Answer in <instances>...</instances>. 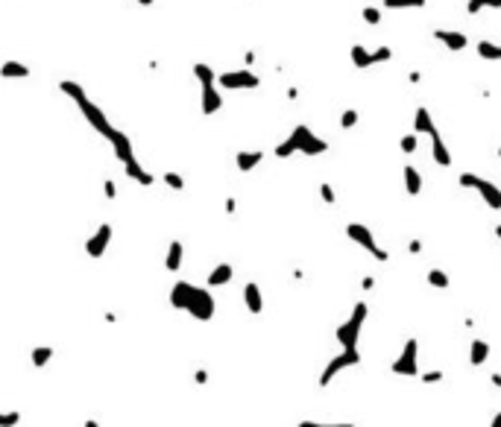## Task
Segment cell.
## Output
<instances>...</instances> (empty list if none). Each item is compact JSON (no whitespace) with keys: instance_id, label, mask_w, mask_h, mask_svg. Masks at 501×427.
I'll list each match as a JSON object with an SVG mask.
<instances>
[{"instance_id":"6da1fadb","label":"cell","mask_w":501,"mask_h":427,"mask_svg":"<svg viewBox=\"0 0 501 427\" xmlns=\"http://www.w3.org/2000/svg\"><path fill=\"white\" fill-rule=\"evenodd\" d=\"M59 91H62L65 97H71V100L76 103V108L82 112V117L89 120V126L94 129L97 135H103V138L108 141V144H115V138L121 135V129H115V123L106 117V112H103V108L91 100L89 91H85L80 82H73V80H62V82H59Z\"/></svg>"},{"instance_id":"7a4b0ae2","label":"cell","mask_w":501,"mask_h":427,"mask_svg":"<svg viewBox=\"0 0 501 427\" xmlns=\"http://www.w3.org/2000/svg\"><path fill=\"white\" fill-rule=\"evenodd\" d=\"M170 304L176 310H185L191 313L197 322H211L214 319V310H217V302L209 287H194L191 281H176L170 290Z\"/></svg>"},{"instance_id":"3957f363","label":"cell","mask_w":501,"mask_h":427,"mask_svg":"<svg viewBox=\"0 0 501 427\" xmlns=\"http://www.w3.org/2000/svg\"><path fill=\"white\" fill-rule=\"evenodd\" d=\"M296 152H302V156H323V152H329V141L325 138H320V135H314L308 126L305 123H299L293 132L281 141V144L273 149V156L276 158H290V156H296Z\"/></svg>"},{"instance_id":"277c9868","label":"cell","mask_w":501,"mask_h":427,"mask_svg":"<svg viewBox=\"0 0 501 427\" xmlns=\"http://www.w3.org/2000/svg\"><path fill=\"white\" fill-rule=\"evenodd\" d=\"M366 313H369V308H366L364 302H358L349 319H346L343 325H337L334 337H337V345H343V352H349V348H358V339H361V328H364Z\"/></svg>"},{"instance_id":"5b68a950","label":"cell","mask_w":501,"mask_h":427,"mask_svg":"<svg viewBox=\"0 0 501 427\" xmlns=\"http://www.w3.org/2000/svg\"><path fill=\"white\" fill-rule=\"evenodd\" d=\"M457 184L466 188V191H478V196L487 202V208L501 211V188L496 182L481 179V176H475V173H461V176H457Z\"/></svg>"},{"instance_id":"8992f818","label":"cell","mask_w":501,"mask_h":427,"mask_svg":"<svg viewBox=\"0 0 501 427\" xmlns=\"http://www.w3.org/2000/svg\"><path fill=\"white\" fill-rule=\"evenodd\" d=\"M217 85L223 91H255L261 85V76L253 73L249 68H241V71H223L217 73Z\"/></svg>"},{"instance_id":"52a82bcc","label":"cell","mask_w":501,"mask_h":427,"mask_svg":"<svg viewBox=\"0 0 501 427\" xmlns=\"http://www.w3.org/2000/svg\"><path fill=\"white\" fill-rule=\"evenodd\" d=\"M390 371L399 375V378H417L419 375V343L413 337L408 339L405 345H401V354L393 360Z\"/></svg>"},{"instance_id":"ba28073f","label":"cell","mask_w":501,"mask_h":427,"mask_svg":"<svg viewBox=\"0 0 501 427\" xmlns=\"http://www.w3.org/2000/svg\"><path fill=\"white\" fill-rule=\"evenodd\" d=\"M346 237H349L352 243H358L361 249H366L375 260H381V264H384V260H390V252L381 249L375 243V237H373V232H369V225H364V223H349V225H346Z\"/></svg>"},{"instance_id":"9c48e42d","label":"cell","mask_w":501,"mask_h":427,"mask_svg":"<svg viewBox=\"0 0 501 427\" xmlns=\"http://www.w3.org/2000/svg\"><path fill=\"white\" fill-rule=\"evenodd\" d=\"M349 59H352L355 68L366 71V68H373V64H381V62H390V59H393V47L381 45V47H375V50H366L364 45H352V47H349Z\"/></svg>"},{"instance_id":"30bf717a","label":"cell","mask_w":501,"mask_h":427,"mask_svg":"<svg viewBox=\"0 0 501 427\" xmlns=\"http://www.w3.org/2000/svg\"><path fill=\"white\" fill-rule=\"evenodd\" d=\"M358 363H361V354H358V348H349V352H340L337 357H331L329 360V366L323 369V375H320V387L325 389V387H331V380L340 375V371H346V369H355Z\"/></svg>"},{"instance_id":"8fae6325","label":"cell","mask_w":501,"mask_h":427,"mask_svg":"<svg viewBox=\"0 0 501 427\" xmlns=\"http://www.w3.org/2000/svg\"><path fill=\"white\" fill-rule=\"evenodd\" d=\"M112 237H115V228L108 225V223H100L94 228V234L85 240V255L89 258H103L106 255V249H108V243H112Z\"/></svg>"},{"instance_id":"7c38bea8","label":"cell","mask_w":501,"mask_h":427,"mask_svg":"<svg viewBox=\"0 0 501 427\" xmlns=\"http://www.w3.org/2000/svg\"><path fill=\"white\" fill-rule=\"evenodd\" d=\"M431 38H434V41H440V45H443L445 50H452V53H463L466 47H469V36H463L461 29L434 27V29H431Z\"/></svg>"},{"instance_id":"4fadbf2b","label":"cell","mask_w":501,"mask_h":427,"mask_svg":"<svg viewBox=\"0 0 501 427\" xmlns=\"http://www.w3.org/2000/svg\"><path fill=\"white\" fill-rule=\"evenodd\" d=\"M200 108H202L205 117H211V114H217L223 108V94H220V88H217V85L200 88Z\"/></svg>"},{"instance_id":"5bb4252c","label":"cell","mask_w":501,"mask_h":427,"mask_svg":"<svg viewBox=\"0 0 501 427\" xmlns=\"http://www.w3.org/2000/svg\"><path fill=\"white\" fill-rule=\"evenodd\" d=\"M235 278V267L232 264H226V260H220L211 272H209V278H205V284H209V290L211 287H226L229 281Z\"/></svg>"},{"instance_id":"9a60e30c","label":"cell","mask_w":501,"mask_h":427,"mask_svg":"<svg viewBox=\"0 0 501 427\" xmlns=\"http://www.w3.org/2000/svg\"><path fill=\"white\" fill-rule=\"evenodd\" d=\"M431 158H434V164H440V167H452V152L445 147L440 129L431 135Z\"/></svg>"},{"instance_id":"2e32d148","label":"cell","mask_w":501,"mask_h":427,"mask_svg":"<svg viewBox=\"0 0 501 427\" xmlns=\"http://www.w3.org/2000/svg\"><path fill=\"white\" fill-rule=\"evenodd\" d=\"M413 132H417V135H428V138L437 132V123H434V117H431V112L426 106H419L417 114H413Z\"/></svg>"},{"instance_id":"e0dca14e","label":"cell","mask_w":501,"mask_h":427,"mask_svg":"<svg viewBox=\"0 0 501 427\" xmlns=\"http://www.w3.org/2000/svg\"><path fill=\"white\" fill-rule=\"evenodd\" d=\"M244 304H246L249 313H261V310H264V295H261V287L255 281L244 284Z\"/></svg>"},{"instance_id":"ac0fdd59","label":"cell","mask_w":501,"mask_h":427,"mask_svg":"<svg viewBox=\"0 0 501 427\" xmlns=\"http://www.w3.org/2000/svg\"><path fill=\"white\" fill-rule=\"evenodd\" d=\"M124 170H126V176H129V179L141 184V188H152V184H156V176H152L150 170L141 167V161H138V158H135V161H129V164H124Z\"/></svg>"},{"instance_id":"d6986e66","label":"cell","mask_w":501,"mask_h":427,"mask_svg":"<svg viewBox=\"0 0 501 427\" xmlns=\"http://www.w3.org/2000/svg\"><path fill=\"white\" fill-rule=\"evenodd\" d=\"M261 161H264V152H261V149H241L235 156V164H237V170H241V173L255 170Z\"/></svg>"},{"instance_id":"ffe728a7","label":"cell","mask_w":501,"mask_h":427,"mask_svg":"<svg viewBox=\"0 0 501 427\" xmlns=\"http://www.w3.org/2000/svg\"><path fill=\"white\" fill-rule=\"evenodd\" d=\"M182 260H185V246H182V240H170L167 255H165V269H167V272H179V269H182Z\"/></svg>"},{"instance_id":"44dd1931","label":"cell","mask_w":501,"mask_h":427,"mask_svg":"<svg viewBox=\"0 0 501 427\" xmlns=\"http://www.w3.org/2000/svg\"><path fill=\"white\" fill-rule=\"evenodd\" d=\"M401 179H405L408 196H419L422 193V173L413 167V164H405V170H401Z\"/></svg>"},{"instance_id":"7402d4cb","label":"cell","mask_w":501,"mask_h":427,"mask_svg":"<svg viewBox=\"0 0 501 427\" xmlns=\"http://www.w3.org/2000/svg\"><path fill=\"white\" fill-rule=\"evenodd\" d=\"M0 76H3V80H27L30 68L24 62H18V59H6L3 64H0Z\"/></svg>"},{"instance_id":"603a6c76","label":"cell","mask_w":501,"mask_h":427,"mask_svg":"<svg viewBox=\"0 0 501 427\" xmlns=\"http://www.w3.org/2000/svg\"><path fill=\"white\" fill-rule=\"evenodd\" d=\"M489 360V343L487 339H472V345H469V363L472 366H484Z\"/></svg>"},{"instance_id":"cb8c5ba5","label":"cell","mask_w":501,"mask_h":427,"mask_svg":"<svg viewBox=\"0 0 501 427\" xmlns=\"http://www.w3.org/2000/svg\"><path fill=\"white\" fill-rule=\"evenodd\" d=\"M194 76H197L200 88H209V85H217V71L211 68V64H205V62H197V64H194Z\"/></svg>"},{"instance_id":"d4e9b609","label":"cell","mask_w":501,"mask_h":427,"mask_svg":"<svg viewBox=\"0 0 501 427\" xmlns=\"http://www.w3.org/2000/svg\"><path fill=\"white\" fill-rule=\"evenodd\" d=\"M478 59H484V62H501V45H496V41H478Z\"/></svg>"},{"instance_id":"484cf974","label":"cell","mask_w":501,"mask_h":427,"mask_svg":"<svg viewBox=\"0 0 501 427\" xmlns=\"http://www.w3.org/2000/svg\"><path fill=\"white\" fill-rule=\"evenodd\" d=\"M30 360H32V366H36V369H45L53 360V348L50 345H36V348H32V354H30Z\"/></svg>"},{"instance_id":"4316f807","label":"cell","mask_w":501,"mask_h":427,"mask_svg":"<svg viewBox=\"0 0 501 427\" xmlns=\"http://www.w3.org/2000/svg\"><path fill=\"white\" fill-rule=\"evenodd\" d=\"M484 9H501V0H466V15H478Z\"/></svg>"},{"instance_id":"83f0119b","label":"cell","mask_w":501,"mask_h":427,"mask_svg":"<svg viewBox=\"0 0 501 427\" xmlns=\"http://www.w3.org/2000/svg\"><path fill=\"white\" fill-rule=\"evenodd\" d=\"M361 18H364V24L378 27L381 21H384V9H378V6H364V9H361Z\"/></svg>"},{"instance_id":"f1b7e54d","label":"cell","mask_w":501,"mask_h":427,"mask_svg":"<svg viewBox=\"0 0 501 427\" xmlns=\"http://www.w3.org/2000/svg\"><path fill=\"white\" fill-rule=\"evenodd\" d=\"M428 0H384L381 9H422Z\"/></svg>"},{"instance_id":"f546056e","label":"cell","mask_w":501,"mask_h":427,"mask_svg":"<svg viewBox=\"0 0 501 427\" xmlns=\"http://www.w3.org/2000/svg\"><path fill=\"white\" fill-rule=\"evenodd\" d=\"M399 149L405 152V156H413V152L419 149V135H417V132H408V135H401V141H399Z\"/></svg>"},{"instance_id":"4dcf8cb0","label":"cell","mask_w":501,"mask_h":427,"mask_svg":"<svg viewBox=\"0 0 501 427\" xmlns=\"http://www.w3.org/2000/svg\"><path fill=\"white\" fill-rule=\"evenodd\" d=\"M426 278H428L431 287H437V290H445V287L452 284V281H449V276H445L443 269H428V276H426Z\"/></svg>"},{"instance_id":"1f68e13d","label":"cell","mask_w":501,"mask_h":427,"mask_svg":"<svg viewBox=\"0 0 501 427\" xmlns=\"http://www.w3.org/2000/svg\"><path fill=\"white\" fill-rule=\"evenodd\" d=\"M358 120H361V112H358V108H346L340 114V129H355Z\"/></svg>"},{"instance_id":"d6a6232c","label":"cell","mask_w":501,"mask_h":427,"mask_svg":"<svg viewBox=\"0 0 501 427\" xmlns=\"http://www.w3.org/2000/svg\"><path fill=\"white\" fill-rule=\"evenodd\" d=\"M161 182H165L170 191H185V179L179 176V173H173V170H167L165 176H161Z\"/></svg>"},{"instance_id":"836d02e7","label":"cell","mask_w":501,"mask_h":427,"mask_svg":"<svg viewBox=\"0 0 501 427\" xmlns=\"http://www.w3.org/2000/svg\"><path fill=\"white\" fill-rule=\"evenodd\" d=\"M15 424H21V413L18 410H0V427H15Z\"/></svg>"},{"instance_id":"e575fe53","label":"cell","mask_w":501,"mask_h":427,"mask_svg":"<svg viewBox=\"0 0 501 427\" xmlns=\"http://www.w3.org/2000/svg\"><path fill=\"white\" fill-rule=\"evenodd\" d=\"M320 199H323L325 205H334V202H337V193H334V188H331L329 182L320 184Z\"/></svg>"},{"instance_id":"d590c367","label":"cell","mask_w":501,"mask_h":427,"mask_svg":"<svg viewBox=\"0 0 501 427\" xmlns=\"http://www.w3.org/2000/svg\"><path fill=\"white\" fill-rule=\"evenodd\" d=\"M103 193H106V199H115V196H117V188H115V182H112V179H106V182H103Z\"/></svg>"},{"instance_id":"8d00e7d4","label":"cell","mask_w":501,"mask_h":427,"mask_svg":"<svg viewBox=\"0 0 501 427\" xmlns=\"http://www.w3.org/2000/svg\"><path fill=\"white\" fill-rule=\"evenodd\" d=\"M422 380H426V383H440V380H443V371H440V369L426 371V375H422Z\"/></svg>"},{"instance_id":"74e56055","label":"cell","mask_w":501,"mask_h":427,"mask_svg":"<svg viewBox=\"0 0 501 427\" xmlns=\"http://www.w3.org/2000/svg\"><path fill=\"white\" fill-rule=\"evenodd\" d=\"M299 427H355V424H317V422H299Z\"/></svg>"},{"instance_id":"f35d334b","label":"cell","mask_w":501,"mask_h":427,"mask_svg":"<svg viewBox=\"0 0 501 427\" xmlns=\"http://www.w3.org/2000/svg\"><path fill=\"white\" fill-rule=\"evenodd\" d=\"M235 211H237V202L229 196V199H226V214H235Z\"/></svg>"},{"instance_id":"ab89813d","label":"cell","mask_w":501,"mask_h":427,"mask_svg":"<svg viewBox=\"0 0 501 427\" xmlns=\"http://www.w3.org/2000/svg\"><path fill=\"white\" fill-rule=\"evenodd\" d=\"M408 249L413 252V255H419V252H422V243H419V240H410V243H408Z\"/></svg>"},{"instance_id":"60d3db41","label":"cell","mask_w":501,"mask_h":427,"mask_svg":"<svg viewBox=\"0 0 501 427\" xmlns=\"http://www.w3.org/2000/svg\"><path fill=\"white\" fill-rule=\"evenodd\" d=\"M361 287H364V290H373V287H375V278H373V276H366V278L361 281Z\"/></svg>"},{"instance_id":"b9f144b4","label":"cell","mask_w":501,"mask_h":427,"mask_svg":"<svg viewBox=\"0 0 501 427\" xmlns=\"http://www.w3.org/2000/svg\"><path fill=\"white\" fill-rule=\"evenodd\" d=\"M194 380H197V383H205V380H209V371H205V369H200L197 375H194Z\"/></svg>"},{"instance_id":"7bdbcfd3","label":"cell","mask_w":501,"mask_h":427,"mask_svg":"<svg viewBox=\"0 0 501 427\" xmlns=\"http://www.w3.org/2000/svg\"><path fill=\"white\" fill-rule=\"evenodd\" d=\"M135 3H138V6H152L156 0H135Z\"/></svg>"},{"instance_id":"ee69618b","label":"cell","mask_w":501,"mask_h":427,"mask_svg":"<svg viewBox=\"0 0 501 427\" xmlns=\"http://www.w3.org/2000/svg\"><path fill=\"white\" fill-rule=\"evenodd\" d=\"M489 427H501V413L496 415V419H493V424H489Z\"/></svg>"},{"instance_id":"f6af8a7d","label":"cell","mask_w":501,"mask_h":427,"mask_svg":"<svg viewBox=\"0 0 501 427\" xmlns=\"http://www.w3.org/2000/svg\"><path fill=\"white\" fill-rule=\"evenodd\" d=\"M85 427H100V422H94V419H89V422H85Z\"/></svg>"},{"instance_id":"bcb514c9","label":"cell","mask_w":501,"mask_h":427,"mask_svg":"<svg viewBox=\"0 0 501 427\" xmlns=\"http://www.w3.org/2000/svg\"><path fill=\"white\" fill-rule=\"evenodd\" d=\"M493 387H501V375H493Z\"/></svg>"},{"instance_id":"7dc6e473","label":"cell","mask_w":501,"mask_h":427,"mask_svg":"<svg viewBox=\"0 0 501 427\" xmlns=\"http://www.w3.org/2000/svg\"><path fill=\"white\" fill-rule=\"evenodd\" d=\"M496 237H498V240H501V223H498V225H496Z\"/></svg>"},{"instance_id":"c3c4849f","label":"cell","mask_w":501,"mask_h":427,"mask_svg":"<svg viewBox=\"0 0 501 427\" xmlns=\"http://www.w3.org/2000/svg\"><path fill=\"white\" fill-rule=\"evenodd\" d=\"M496 156H498V158H501V147H498V149H496Z\"/></svg>"}]
</instances>
